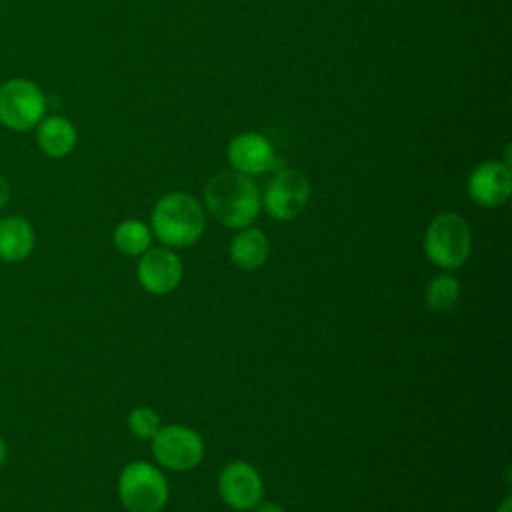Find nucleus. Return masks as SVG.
<instances>
[{"instance_id": "obj_1", "label": "nucleus", "mask_w": 512, "mask_h": 512, "mask_svg": "<svg viewBox=\"0 0 512 512\" xmlns=\"http://www.w3.org/2000/svg\"><path fill=\"white\" fill-rule=\"evenodd\" d=\"M204 210L222 226L240 230L250 226L262 208V198L252 176L236 170L216 172L204 186Z\"/></svg>"}, {"instance_id": "obj_2", "label": "nucleus", "mask_w": 512, "mask_h": 512, "mask_svg": "<svg viewBox=\"0 0 512 512\" xmlns=\"http://www.w3.org/2000/svg\"><path fill=\"white\" fill-rule=\"evenodd\" d=\"M206 228V210L188 192H168L152 208L150 230L168 248L196 244Z\"/></svg>"}, {"instance_id": "obj_3", "label": "nucleus", "mask_w": 512, "mask_h": 512, "mask_svg": "<svg viewBox=\"0 0 512 512\" xmlns=\"http://www.w3.org/2000/svg\"><path fill=\"white\" fill-rule=\"evenodd\" d=\"M472 252V232L468 222L456 212H440L424 232L426 258L442 268H460Z\"/></svg>"}, {"instance_id": "obj_4", "label": "nucleus", "mask_w": 512, "mask_h": 512, "mask_svg": "<svg viewBox=\"0 0 512 512\" xmlns=\"http://www.w3.org/2000/svg\"><path fill=\"white\" fill-rule=\"evenodd\" d=\"M168 480L150 462L136 460L118 476V498L128 512H160L168 502Z\"/></svg>"}, {"instance_id": "obj_5", "label": "nucleus", "mask_w": 512, "mask_h": 512, "mask_svg": "<svg viewBox=\"0 0 512 512\" xmlns=\"http://www.w3.org/2000/svg\"><path fill=\"white\" fill-rule=\"evenodd\" d=\"M46 112V96L38 84L26 78H12L0 86V122L26 132L38 126Z\"/></svg>"}, {"instance_id": "obj_6", "label": "nucleus", "mask_w": 512, "mask_h": 512, "mask_svg": "<svg viewBox=\"0 0 512 512\" xmlns=\"http://www.w3.org/2000/svg\"><path fill=\"white\" fill-rule=\"evenodd\" d=\"M312 194L308 176L298 168L278 170L266 184L262 198V208L274 220H294L304 212Z\"/></svg>"}, {"instance_id": "obj_7", "label": "nucleus", "mask_w": 512, "mask_h": 512, "mask_svg": "<svg viewBox=\"0 0 512 512\" xmlns=\"http://www.w3.org/2000/svg\"><path fill=\"white\" fill-rule=\"evenodd\" d=\"M152 456L168 470L186 472L200 464L204 456V440L196 430L184 424L160 426L152 436Z\"/></svg>"}, {"instance_id": "obj_8", "label": "nucleus", "mask_w": 512, "mask_h": 512, "mask_svg": "<svg viewBox=\"0 0 512 512\" xmlns=\"http://www.w3.org/2000/svg\"><path fill=\"white\" fill-rule=\"evenodd\" d=\"M218 494L222 502L238 512L252 510L264 496L260 472L242 460L226 464L218 474Z\"/></svg>"}, {"instance_id": "obj_9", "label": "nucleus", "mask_w": 512, "mask_h": 512, "mask_svg": "<svg viewBox=\"0 0 512 512\" xmlns=\"http://www.w3.org/2000/svg\"><path fill=\"white\" fill-rule=\"evenodd\" d=\"M182 272L180 256L168 246H150L140 256L136 266V278L140 286L154 296H164L176 290L182 280Z\"/></svg>"}, {"instance_id": "obj_10", "label": "nucleus", "mask_w": 512, "mask_h": 512, "mask_svg": "<svg viewBox=\"0 0 512 512\" xmlns=\"http://www.w3.org/2000/svg\"><path fill=\"white\" fill-rule=\"evenodd\" d=\"M466 190L470 200L478 206H502L512 194V170L506 162L486 160L470 172Z\"/></svg>"}, {"instance_id": "obj_11", "label": "nucleus", "mask_w": 512, "mask_h": 512, "mask_svg": "<svg viewBox=\"0 0 512 512\" xmlns=\"http://www.w3.org/2000/svg\"><path fill=\"white\" fill-rule=\"evenodd\" d=\"M226 158L230 170L246 176L264 174L276 164L274 144L260 132L236 134L226 146Z\"/></svg>"}, {"instance_id": "obj_12", "label": "nucleus", "mask_w": 512, "mask_h": 512, "mask_svg": "<svg viewBox=\"0 0 512 512\" xmlns=\"http://www.w3.org/2000/svg\"><path fill=\"white\" fill-rule=\"evenodd\" d=\"M36 244V234L28 218L10 214L0 218V260L14 264L26 260Z\"/></svg>"}, {"instance_id": "obj_13", "label": "nucleus", "mask_w": 512, "mask_h": 512, "mask_svg": "<svg viewBox=\"0 0 512 512\" xmlns=\"http://www.w3.org/2000/svg\"><path fill=\"white\" fill-rule=\"evenodd\" d=\"M228 256L232 264L240 270H258L266 264L270 256L268 236L254 226L240 228L230 240Z\"/></svg>"}, {"instance_id": "obj_14", "label": "nucleus", "mask_w": 512, "mask_h": 512, "mask_svg": "<svg viewBox=\"0 0 512 512\" xmlns=\"http://www.w3.org/2000/svg\"><path fill=\"white\" fill-rule=\"evenodd\" d=\"M36 142H38V148L46 156L64 158L76 148L78 132H76V126L68 118H64L60 114H52L38 122Z\"/></svg>"}, {"instance_id": "obj_15", "label": "nucleus", "mask_w": 512, "mask_h": 512, "mask_svg": "<svg viewBox=\"0 0 512 512\" xmlns=\"http://www.w3.org/2000/svg\"><path fill=\"white\" fill-rule=\"evenodd\" d=\"M112 240L124 256H142L152 246V230L142 220L128 218L114 228Z\"/></svg>"}, {"instance_id": "obj_16", "label": "nucleus", "mask_w": 512, "mask_h": 512, "mask_svg": "<svg viewBox=\"0 0 512 512\" xmlns=\"http://www.w3.org/2000/svg\"><path fill=\"white\" fill-rule=\"evenodd\" d=\"M426 306L434 312H448L460 298V282L448 270L432 278L426 286Z\"/></svg>"}, {"instance_id": "obj_17", "label": "nucleus", "mask_w": 512, "mask_h": 512, "mask_svg": "<svg viewBox=\"0 0 512 512\" xmlns=\"http://www.w3.org/2000/svg\"><path fill=\"white\" fill-rule=\"evenodd\" d=\"M128 430L132 432V436H136L138 440H152V436L160 430L162 422H160V414L148 406H136L130 410L128 414Z\"/></svg>"}, {"instance_id": "obj_18", "label": "nucleus", "mask_w": 512, "mask_h": 512, "mask_svg": "<svg viewBox=\"0 0 512 512\" xmlns=\"http://www.w3.org/2000/svg\"><path fill=\"white\" fill-rule=\"evenodd\" d=\"M252 512H286L278 502H272V500H260Z\"/></svg>"}, {"instance_id": "obj_19", "label": "nucleus", "mask_w": 512, "mask_h": 512, "mask_svg": "<svg viewBox=\"0 0 512 512\" xmlns=\"http://www.w3.org/2000/svg\"><path fill=\"white\" fill-rule=\"evenodd\" d=\"M10 202V184L4 176H0V210Z\"/></svg>"}, {"instance_id": "obj_20", "label": "nucleus", "mask_w": 512, "mask_h": 512, "mask_svg": "<svg viewBox=\"0 0 512 512\" xmlns=\"http://www.w3.org/2000/svg\"><path fill=\"white\" fill-rule=\"evenodd\" d=\"M6 458H8V446H6L4 438L0 436V468L6 464Z\"/></svg>"}, {"instance_id": "obj_21", "label": "nucleus", "mask_w": 512, "mask_h": 512, "mask_svg": "<svg viewBox=\"0 0 512 512\" xmlns=\"http://www.w3.org/2000/svg\"><path fill=\"white\" fill-rule=\"evenodd\" d=\"M496 512H512V498L506 496V498L502 500V504L496 508Z\"/></svg>"}]
</instances>
